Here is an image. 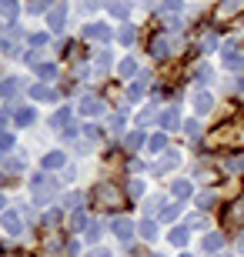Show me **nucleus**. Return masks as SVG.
Wrapping results in <instances>:
<instances>
[{
	"label": "nucleus",
	"instance_id": "nucleus-44",
	"mask_svg": "<svg viewBox=\"0 0 244 257\" xmlns=\"http://www.w3.org/2000/svg\"><path fill=\"white\" fill-rule=\"evenodd\" d=\"M30 44H34V47H40V44H47V34H34V37H30Z\"/></svg>",
	"mask_w": 244,
	"mask_h": 257
},
{
	"label": "nucleus",
	"instance_id": "nucleus-15",
	"mask_svg": "<svg viewBox=\"0 0 244 257\" xmlns=\"http://www.w3.org/2000/svg\"><path fill=\"white\" fill-rule=\"evenodd\" d=\"M211 104H214V100H211V94H207V90H201V94L194 97V110H197V114H207V110H211Z\"/></svg>",
	"mask_w": 244,
	"mask_h": 257
},
{
	"label": "nucleus",
	"instance_id": "nucleus-42",
	"mask_svg": "<svg viewBox=\"0 0 244 257\" xmlns=\"http://www.w3.org/2000/svg\"><path fill=\"white\" fill-rule=\"evenodd\" d=\"M87 237H91V240H101V224H91V227H87Z\"/></svg>",
	"mask_w": 244,
	"mask_h": 257
},
{
	"label": "nucleus",
	"instance_id": "nucleus-40",
	"mask_svg": "<svg viewBox=\"0 0 244 257\" xmlns=\"http://www.w3.org/2000/svg\"><path fill=\"white\" fill-rule=\"evenodd\" d=\"M154 120V107H147V110H141V117H137V124H150Z\"/></svg>",
	"mask_w": 244,
	"mask_h": 257
},
{
	"label": "nucleus",
	"instance_id": "nucleus-19",
	"mask_svg": "<svg viewBox=\"0 0 244 257\" xmlns=\"http://www.w3.org/2000/svg\"><path fill=\"white\" fill-rule=\"evenodd\" d=\"M64 154L60 151H54V154H47V157H44V167H47V171H54V167H64Z\"/></svg>",
	"mask_w": 244,
	"mask_h": 257
},
{
	"label": "nucleus",
	"instance_id": "nucleus-8",
	"mask_svg": "<svg viewBox=\"0 0 244 257\" xmlns=\"http://www.w3.org/2000/svg\"><path fill=\"white\" fill-rule=\"evenodd\" d=\"M30 97L34 100H57V90H50L47 84H34L30 87Z\"/></svg>",
	"mask_w": 244,
	"mask_h": 257
},
{
	"label": "nucleus",
	"instance_id": "nucleus-43",
	"mask_svg": "<svg viewBox=\"0 0 244 257\" xmlns=\"http://www.w3.org/2000/svg\"><path fill=\"white\" fill-rule=\"evenodd\" d=\"M57 217H60V214H57V210H50V214H44V224H47V227H54Z\"/></svg>",
	"mask_w": 244,
	"mask_h": 257
},
{
	"label": "nucleus",
	"instance_id": "nucleus-37",
	"mask_svg": "<svg viewBox=\"0 0 244 257\" xmlns=\"http://www.w3.org/2000/svg\"><path fill=\"white\" fill-rule=\"evenodd\" d=\"M144 94V84H131V90H127V100H141Z\"/></svg>",
	"mask_w": 244,
	"mask_h": 257
},
{
	"label": "nucleus",
	"instance_id": "nucleus-9",
	"mask_svg": "<svg viewBox=\"0 0 244 257\" xmlns=\"http://www.w3.org/2000/svg\"><path fill=\"white\" fill-rule=\"evenodd\" d=\"M101 110H104V104L97 100V97H84V100H80V114L94 117V114H101Z\"/></svg>",
	"mask_w": 244,
	"mask_h": 257
},
{
	"label": "nucleus",
	"instance_id": "nucleus-2",
	"mask_svg": "<svg viewBox=\"0 0 244 257\" xmlns=\"http://www.w3.org/2000/svg\"><path fill=\"white\" fill-rule=\"evenodd\" d=\"M97 197H101V204H104V207H111V210H117V207L124 204L121 191H117L114 184H101V187H97Z\"/></svg>",
	"mask_w": 244,
	"mask_h": 257
},
{
	"label": "nucleus",
	"instance_id": "nucleus-24",
	"mask_svg": "<svg viewBox=\"0 0 244 257\" xmlns=\"http://www.w3.org/2000/svg\"><path fill=\"white\" fill-rule=\"evenodd\" d=\"M107 67H111V54H107V50H101V54L94 57V70H97V74H104Z\"/></svg>",
	"mask_w": 244,
	"mask_h": 257
},
{
	"label": "nucleus",
	"instance_id": "nucleus-21",
	"mask_svg": "<svg viewBox=\"0 0 244 257\" xmlns=\"http://www.w3.org/2000/svg\"><path fill=\"white\" fill-rule=\"evenodd\" d=\"M111 14L114 17H127L131 14V4L127 0H111Z\"/></svg>",
	"mask_w": 244,
	"mask_h": 257
},
{
	"label": "nucleus",
	"instance_id": "nucleus-23",
	"mask_svg": "<svg viewBox=\"0 0 244 257\" xmlns=\"http://www.w3.org/2000/svg\"><path fill=\"white\" fill-rule=\"evenodd\" d=\"M0 14H4L7 20H14L17 17V0H0Z\"/></svg>",
	"mask_w": 244,
	"mask_h": 257
},
{
	"label": "nucleus",
	"instance_id": "nucleus-12",
	"mask_svg": "<svg viewBox=\"0 0 244 257\" xmlns=\"http://www.w3.org/2000/svg\"><path fill=\"white\" fill-rule=\"evenodd\" d=\"M114 234H117L121 240H131L134 237V224L131 220H114Z\"/></svg>",
	"mask_w": 244,
	"mask_h": 257
},
{
	"label": "nucleus",
	"instance_id": "nucleus-4",
	"mask_svg": "<svg viewBox=\"0 0 244 257\" xmlns=\"http://www.w3.org/2000/svg\"><path fill=\"white\" fill-rule=\"evenodd\" d=\"M84 37L87 40H104V44H107L114 34H111V27H107V24H87V27H84Z\"/></svg>",
	"mask_w": 244,
	"mask_h": 257
},
{
	"label": "nucleus",
	"instance_id": "nucleus-35",
	"mask_svg": "<svg viewBox=\"0 0 244 257\" xmlns=\"http://www.w3.org/2000/svg\"><path fill=\"white\" fill-rule=\"evenodd\" d=\"M214 194H211V191H204V194H197V204H201V207H214Z\"/></svg>",
	"mask_w": 244,
	"mask_h": 257
},
{
	"label": "nucleus",
	"instance_id": "nucleus-49",
	"mask_svg": "<svg viewBox=\"0 0 244 257\" xmlns=\"http://www.w3.org/2000/svg\"><path fill=\"white\" fill-rule=\"evenodd\" d=\"M4 207H7V200H4V197H0V210H4Z\"/></svg>",
	"mask_w": 244,
	"mask_h": 257
},
{
	"label": "nucleus",
	"instance_id": "nucleus-32",
	"mask_svg": "<svg viewBox=\"0 0 244 257\" xmlns=\"http://www.w3.org/2000/svg\"><path fill=\"white\" fill-rule=\"evenodd\" d=\"M80 204H84V194H80V191H70V194H67V207H77V210H80Z\"/></svg>",
	"mask_w": 244,
	"mask_h": 257
},
{
	"label": "nucleus",
	"instance_id": "nucleus-34",
	"mask_svg": "<svg viewBox=\"0 0 244 257\" xmlns=\"http://www.w3.org/2000/svg\"><path fill=\"white\" fill-rule=\"evenodd\" d=\"M47 7H50V0H30V7H27V10H30V14H44Z\"/></svg>",
	"mask_w": 244,
	"mask_h": 257
},
{
	"label": "nucleus",
	"instance_id": "nucleus-46",
	"mask_svg": "<svg viewBox=\"0 0 244 257\" xmlns=\"http://www.w3.org/2000/svg\"><path fill=\"white\" fill-rule=\"evenodd\" d=\"M178 210L181 207H168V210H164V220H174V217H178Z\"/></svg>",
	"mask_w": 244,
	"mask_h": 257
},
{
	"label": "nucleus",
	"instance_id": "nucleus-29",
	"mask_svg": "<svg viewBox=\"0 0 244 257\" xmlns=\"http://www.w3.org/2000/svg\"><path fill=\"white\" fill-rule=\"evenodd\" d=\"M87 224H91V220H87V214H84V210H77L74 217H70V227H74V230H84Z\"/></svg>",
	"mask_w": 244,
	"mask_h": 257
},
{
	"label": "nucleus",
	"instance_id": "nucleus-20",
	"mask_svg": "<svg viewBox=\"0 0 244 257\" xmlns=\"http://www.w3.org/2000/svg\"><path fill=\"white\" fill-rule=\"evenodd\" d=\"M171 244H174V247H184V244H188V227H174L171 230Z\"/></svg>",
	"mask_w": 244,
	"mask_h": 257
},
{
	"label": "nucleus",
	"instance_id": "nucleus-6",
	"mask_svg": "<svg viewBox=\"0 0 244 257\" xmlns=\"http://www.w3.org/2000/svg\"><path fill=\"white\" fill-rule=\"evenodd\" d=\"M0 224H4V230H7V234H20V230H24L20 214H14V210H4V220H0Z\"/></svg>",
	"mask_w": 244,
	"mask_h": 257
},
{
	"label": "nucleus",
	"instance_id": "nucleus-36",
	"mask_svg": "<svg viewBox=\"0 0 244 257\" xmlns=\"http://www.w3.org/2000/svg\"><path fill=\"white\" fill-rule=\"evenodd\" d=\"M241 7V0H221V14H234Z\"/></svg>",
	"mask_w": 244,
	"mask_h": 257
},
{
	"label": "nucleus",
	"instance_id": "nucleus-16",
	"mask_svg": "<svg viewBox=\"0 0 244 257\" xmlns=\"http://www.w3.org/2000/svg\"><path fill=\"white\" fill-rule=\"evenodd\" d=\"M124 147H127V151H137V147H144V134H141V131H131L127 137H124Z\"/></svg>",
	"mask_w": 244,
	"mask_h": 257
},
{
	"label": "nucleus",
	"instance_id": "nucleus-41",
	"mask_svg": "<svg viewBox=\"0 0 244 257\" xmlns=\"http://www.w3.org/2000/svg\"><path fill=\"white\" fill-rule=\"evenodd\" d=\"M127 194H134V197H141V194H144V184H141V181H131V187H127Z\"/></svg>",
	"mask_w": 244,
	"mask_h": 257
},
{
	"label": "nucleus",
	"instance_id": "nucleus-50",
	"mask_svg": "<svg viewBox=\"0 0 244 257\" xmlns=\"http://www.w3.org/2000/svg\"><path fill=\"white\" fill-rule=\"evenodd\" d=\"M181 257H191V254H181Z\"/></svg>",
	"mask_w": 244,
	"mask_h": 257
},
{
	"label": "nucleus",
	"instance_id": "nucleus-48",
	"mask_svg": "<svg viewBox=\"0 0 244 257\" xmlns=\"http://www.w3.org/2000/svg\"><path fill=\"white\" fill-rule=\"evenodd\" d=\"M4 124H7V114H4V110H0V127H4Z\"/></svg>",
	"mask_w": 244,
	"mask_h": 257
},
{
	"label": "nucleus",
	"instance_id": "nucleus-18",
	"mask_svg": "<svg viewBox=\"0 0 244 257\" xmlns=\"http://www.w3.org/2000/svg\"><path fill=\"white\" fill-rule=\"evenodd\" d=\"M17 87H20L17 77H7V80L0 84V97H14V94H17Z\"/></svg>",
	"mask_w": 244,
	"mask_h": 257
},
{
	"label": "nucleus",
	"instance_id": "nucleus-45",
	"mask_svg": "<svg viewBox=\"0 0 244 257\" xmlns=\"http://www.w3.org/2000/svg\"><path fill=\"white\" fill-rule=\"evenodd\" d=\"M77 250H80V244H77V240H70V244H67V254L77 257Z\"/></svg>",
	"mask_w": 244,
	"mask_h": 257
},
{
	"label": "nucleus",
	"instance_id": "nucleus-39",
	"mask_svg": "<svg viewBox=\"0 0 244 257\" xmlns=\"http://www.w3.org/2000/svg\"><path fill=\"white\" fill-rule=\"evenodd\" d=\"M10 147H14V137H10V134H0V154L10 151Z\"/></svg>",
	"mask_w": 244,
	"mask_h": 257
},
{
	"label": "nucleus",
	"instance_id": "nucleus-38",
	"mask_svg": "<svg viewBox=\"0 0 244 257\" xmlns=\"http://www.w3.org/2000/svg\"><path fill=\"white\" fill-rule=\"evenodd\" d=\"M214 37H217V34H204L201 47H204V50H214V47H217V40H214Z\"/></svg>",
	"mask_w": 244,
	"mask_h": 257
},
{
	"label": "nucleus",
	"instance_id": "nucleus-11",
	"mask_svg": "<svg viewBox=\"0 0 244 257\" xmlns=\"http://www.w3.org/2000/svg\"><path fill=\"white\" fill-rule=\"evenodd\" d=\"M147 147L154 154H164V151H168V134L160 131V134H154V137H147Z\"/></svg>",
	"mask_w": 244,
	"mask_h": 257
},
{
	"label": "nucleus",
	"instance_id": "nucleus-10",
	"mask_svg": "<svg viewBox=\"0 0 244 257\" xmlns=\"http://www.w3.org/2000/svg\"><path fill=\"white\" fill-rule=\"evenodd\" d=\"M191 191H194V187H191V181H174V187H171V194H174V197H178L181 204H184V200L191 197Z\"/></svg>",
	"mask_w": 244,
	"mask_h": 257
},
{
	"label": "nucleus",
	"instance_id": "nucleus-14",
	"mask_svg": "<svg viewBox=\"0 0 244 257\" xmlns=\"http://www.w3.org/2000/svg\"><path fill=\"white\" fill-rule=\"evenodd\" d=\"M150 54H154V57H157V60H164V57H168V54H171V44H168V40H164V37H157V40H154V44H150Z\"/></svg>",
	"mask_w": 244,
	"mask_h": 257
},
{
	"label": "nucleus",
	"instance_id": "nucleus-31",
	"mask_svg": "<svg viewBox=\"0 0 244 257\" xmlns=\"http://www.w3.org/2000/svg\"><path fill=\"white\" fill-rule=\"evenodd\" d=\"M37 74L44 77V80H47V77H54V74H57V67L50 64V60H44V64H37Z\"/></svg>",
	"mask_w": 244,
	"mask_h": 257
},
{
	"label": "nucleus",
	"instance_id": "nucleus-30",
	"mask_svg": "<svg viewBox=\"0 0 244 257\" xmlns=\"http://www.w3.org/2000/svg\"><path fill=\"white\" fill-rule=\"evenodd\" d=\"M20 171H24V161H17V157H10L4 164V174H20Z\"/></svg>",
	"mask_w": 244,
	"mask_h": 257
},
{
	"label": "nucleus",
	"instance_id": "nucleus-27",
	"mask_svg": "<svg viewBox=\"0 0 244 257\" xmlns=\"http://www.w3.org/2000/svg\"><path fill=\"white\" fill-rule=\"evenodd\" d=\"M67 120H70V110H67V107H60V110L50 117V127H64Z\"/></svg>",
	"mask_w": 244,
	"mask_h": 257
},
{
	"label": "nucleus",
	"instance_id": "nucleus-3",
	"mask_svg": "<svg viewBox=\"0 0 244 257\" xmlns=\"http://www.w3.org/2000/svg\"><path fill=\"white\" fill-rule=\"evenodd\" d=\"M224 67H227V70H234V74L244 70V57L234 50V44H224Z\"/></svg>",
	"mask_w": 244,
	"mask_h": 257
},
{
	"label": "nucleus",
	"instance_id": "nucleus-5",
	"mask_svg": "<svg viewBox=\"0 0 244 257\" xmlns=\"http://www.w3.org/2000/svg\"><path fill=\"white\" fill-rule=\"evenodd\" d=\"M181 127V114H178V107H168L164 114H160V131L168 134V131H178Z\"/></svg>",
	"mask_w": 244,
	"mask_h": 257
},
{
	"label": "nucleus",
	"instance_id": "nucleus-17",
	"mask_svg": "<svg viewBox=\"0 0 244 257\" xmlns=\"http://www.w3.org/2000/svg\"><path fill=\"white\" fill-rule=\"evenodd\" d=\"M221 244H224V237H221V234H207V237H204V250H207V254H217V250H221Z\"/></svg>",
	"mask_w": 244,
	"mask_h": 257
},
{
	"label": "nucleus",
	"instance_id": "nucleus-22",
	"mask_svg": "<svg viewBox=\"0 0 244 257\" xmlns=\"http://www.w3.org/2000/svg\"><path fill=\"white\" fill-rule=\"evenodd\" d=\"M141 237L144 240H154V237H157V224H154V220H141Z\"/></svg>",
	"mask_w": 244,
	"mask_h": 257
},
{
	"label": "nucleus",
	"instance_id": "nucleus-33",
	"mask_svg": "<svg viewBox=\"0 0 244 257\" xmlns=\"http://www.w3.org/2000/svg\"><path fill=\"white\" fill-rule=\"evenodd\" d=\"M117 40L131 47V44H134V27H121V34H117Z\"/></svg>",
	"mask_w": 244,
	"mask_h": 257
},
{
	"label": "nucleus",
	"instance_id": "nucleus-26",
	"mask_svg": "<svg viewBox=\"0 0 244 257\" xmlns=\"http://www.w3.org/2000/svg\"><path fill=\"white\" fill-rule=\"evenodd\" d=\"M174 164H178V154H164V157H160V161H157V174L171 171V167H174Z\"/></svg>",
	"mask_w": 244,
	"mask_h": 257
},
{
	"label": "nucleus",
	"instance_id": "nucleus-13",
	"mask_svg": "<svg viewBox=\"0 0 244 257\" xmlns=\"http://www.w3.org/2000/svg\"><path fill=\"white\" fill-rule=\"evenodd\" d=\"M14 120H17L20 127H30V124H34V120H37V114H34V107H20V110H17V117H14Z\"/></svg>",
	"mask_w": 244,
	"mask_h": 257
},
{
	"label": "nucleus",
	"instance_id": "nucleus-7",
	"mask_svg": "<svg viewBox=\"0 0 244 257\" xmlns=\"http://www.w3.org/2000/svg\"><path fill=\"white\" fill-rule=\"evenodd\" d=\"M64 20H67V7L64 4H54V7H50V30H60Z\"/></svg>",
	"mask_w": 244,
	"mask_h": 257
},
{
	"label": "nucleus",
	"instance_id": "nucleus-1",
	"mask_svg": "<svg viewBox=\"0 0 244 257\" xmlns=\"http://www.w3.org/2000/svg\"><path fill=\"white\" fill-rule=\"evenodd\" d=\"M30 187H34V197H37V204L50 200V197H54V191H57V184H54V177H50V174H34Z\"/></svg>",
	"mask_w": 244,
	"mask_h": 257
},
{
	"label": "nucleus",
	"instance_id": "nucleus-25",
	"mask_svg": "<svg viewBox=\"0 0 244 257\" xmlns=\"http://www.w3.org/2000/svg\"><path fill=\"white\" fill-rule=\"evenodd\" d=\"M178 10H181V0H164L160 4V17H174Z\"/></svg>",
	"mask_w": 244,
	"mask_h": 257
},
{
	"label": "nucleus",
	"instance_id": "nucleus-28",
	"mask_svg": "<svg viewBox=\"0 0 244 257\" xmlns=\"http://www.w3.org/2000/svg\"><path fill=\"white\" fill-rule=\"evenodd\" d=\"M121 74L124 77H134V74H137V60H134V57H124L121 60Z\"/></svg>",
	"mask_w": 244,
	"mask_h": 257
},
{
	"label": "nucleus",
	"instance_id": "nucleus-47",
	"mask_svg": "<svg viewBox=\"0 0 244 257\" xmlns=\"http://www.w3.org/2000/svg\"><path fill=\"white\" fill-rule=\"evenodd\" d=\"M87 257H111V250H94V254H87Z\"/></svg>",
	"mask_w": 244,
	"mask_h": 257
}]
</instances>
